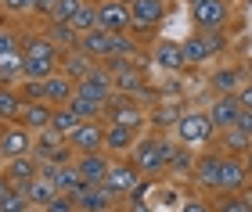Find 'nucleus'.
I'll return each instance as SVG.
<instances>
[{
    "label": "nucleus",
    "mask_w": 252,
    "mask_h": 212,
    "mask_svg": "<svg viewBox=\"0 0 252 212\" xmlns=\"http://www.w3.org/2000/svg\"><path fill=\"white\" fill-rule=\"evenodd\" d=\"M177 148V140H169L166 133H144L141 140L133 144V151H130V162L141 169L144 180H158V176L166 173V165H169V155H173Z\"/></svg>",
    "instance_id": "f257e3e1"
},
{
    "label": "nucleus",
    "mask_w": 252,
    "mask_h": 212,
    "mask_svg": "<svg viewBox=\"0 0 252 212\" xmlns=\"http://www.w3.org/2000/svg\"><path fill=\"white\" fill-rule=\"evenodd\" d=\"M101 119L108 122V126H130V130H141L148 122V111L141 105V97L133 94H112L108 105L101 108Z\"/></svg>",
    "instance_id": "f03ea898"
},
{
    "label": "nucleus",
    "mask_w": 252,
    "mask_h": 212,
    "mask_svg": "<svg viewBox=\"0 0 252 212\" xmlns=\"http://www.w3.org/2000/svg\"><path fill=\"white\" fill-rule=\"evenodd\" d=\"M177 144H184V148H202V144H209L216 137V130H213V119H209V111H198V108H188L184 115L177 119Z\"/></svg>",
    "instance_id": "7ed1b4c3"
},
{
    "label": "nucleus",
    "mask_w": 252,
    "mask_h": 212,
    "mask_svg": "<svg viewBox=\"0 0 252 212\" xmlns=\"http://www.w3.org/2000/svg\"><path fill=\"white\" fill-rule=\"evenodd\" d=\"M101 65L108 69L116 94H133V97H141V94L148 90V76H144V69H141L133 58H108V61H101Z\"/></svg>",
    "instance_id": "20e7f679"
},
{
    "label": "nucleus",
    "mask_w": 252,
    "mask_h": 212,
    "mask_svg": "<svg viewBox=\"0 0 252 212\" xmlns=\"http://www.w3.org/2000/svg\"><path fill=\"white\" fill-rule=\"evenodd\" d=\"M141 184H144V176H141V169H137L130 159H112V169H108V176H105L101 187H105L108 194H116L119 202H126Z\"/></svg>",
    "instance_id": "39448f33"
},
{
    "label": "nucleus",
    "mask_w": 252,
    "mask_h": 212,
    "mask_svg": "<svg viewBox=\"0 0 252 212\" xmlns=\"http://www.w3.org/2000/svg\"><path fill=\"white\" fill-rule=\"evenodd\" d=\"M32 159L51 162V165H68L76 159V151L68 148V137H62V133H54V130H43V133L32 137Z\"/></svg>",
    "instance_id": "423d86ee"
},
{
    "label": "nucleus",
    "mask_w": 252,
    "mask_h": 212,
    "mask_svg": "<svg viewBox=\"0 0 252 212\" xmlns=\"http://www.w3.org/2000/svg\"><path fill=\"white\" fill-rule=\"evenodd\" d=\"M76 94H79V97H87V101H97L101 108H105V105H108V97L116 94V86H112V76H108L105 65L97 61L94 69H90L83 80L76 83Z\"/></svg>",
    "instance_id": "0eeeda50"
},
{
    "label": "nucleus",
    "mask_w": 252,
    "mask_h": 212,
    "mask_svg": "<svg viewBox=\"0 0 252 212\" xmlns=\"http://www.w3.org/2000/svg\"><path fill=\"white\" fill-rule=\"evenodd\" d=\"M191 22L198 32H223L231 22V7H227V0H205V4L191 7Z\"/></svg>",
    "instance_id": "6e6552de"
},
{
    "label": "nucleus",
    "mask_w": 252,
    "mask_h": 212,
    "mask_svg": "<svg viewBox=\"0 0 252 212\" xmlns=\"http://www.w3.org/2000/svg\"><path fill=\"white\" fill-rule=\"evenodd\" d=\"M22 155H32V133L18 122H7L0 130V162H11V159H22Z\"/></svg>",
    "instance_id": "1a4fd4ad"
},
{
    "label": "nucleus",
    "mask_w": 252,
    "mask_h": 212,
    "mask_svg": "<svg viewBox=\"0 0 252 212\" xmlns=\"http://www.w3.org/2000/svg\"><path fill=\"white\" fill-rule=\"evenodd\" d=\"M166 15V0H130V32L144 36L148 29H155Z\"/></svg>",
    "instance_id": "9d476101"
},
{
    "label": "nucleus",
    "mask_w": 252,
    "mask_h": 212,
    "mask_svg": "<svg viewBox=\"0 0 252 212\" xmlns=\"http://www.w3.org/2000/svg\"><path fill=\"white\" fill-rule=\"evenodd\" d=\"M72 165L79 169V176H83L87 187H101L105 184V176L112 169V155L108 151H94V155H76Z\"/></svg>",
    "instance_id": "9b49d317"
},
{
    "label": "nucleus",
    "mask_w": 252,
    "mask_h": 212,
    "mask_svg": "<svg viewBox=\"0 0 252 212\" xmlns=\"http://www.w3.org/2000/svg\"><path fill=\"white\" fill-rule=\"evenodd\" d=\"M130 4L119 0H101L97 4V29L101 32H130Z\"/></svg>",
    "instance_id": "f8f14e48"
},
{
    "label": "nucleus",
    "mask_w": 252,
    "mask_h": 212,
    "mask_svg": "<svg viewBox=\"0 0 252 212\" xmlns=\"http://www.w3.org/2000/svg\"><path fill=\"white\" fill-rule=\"evenodd\" d=\"M245 187H249V169H245V159H231V155H223L216 194H242Z\"/></svg>",
    "instance_id": "ddd939ff"
},
{
    "label": "nucleus",
    "mask_w": 252,
    "mask_h": 212,
    "mask_svg": "<svg viewBox=\"0 0 252 212\" xmlns=\"http://www.w3.org/2000/svg\"><path fill=\"white\" fill-rule=\"evenodd\" d=\"M220 165H223V155L220 151H202L198 159H194V169H191V176H194V184L202 187V191H213L216 194V184H220Z\"/></svg>",
    "instance_id": "4468645a"
},
{
    "label": "nucleus",
    "mask_w": 252,
    "mask_h": 212,
    "mask_svg": "<svg viewBox=\"0 0 252 212\" xmlns=\"http://www.w3.org/2000/svg\"><path fill=\"white\" fill-rule=\"evenodd\" d=\"M205 111H209V119H213V130L220 133V130H231L238 122V115H242V101H238V94H216L213 105Z\"/></svg>",
    "instance_id": "2eb2a0df"
},
{
    "label": "nucleus",
    "mask_w": 252,
    "mask_h": 212,
    "mask_svg": "<svg viewBox=\"0 0 252 212\" xmlns=\"http://www.w3.org/2000/svg\"><path fill=\"white\" fill-rule=\"evenodd\" d=\"M68 148L76 155H94V151H105V122H83L72 137H68Z\"/></svg>",
    "instance_id": "dca6fc26"
},
{
    "label": "nucleus",
    "mask_w": 252,
    "mask_h": 212,
    "mask_svg": "<svg viewBox=\"0 0 252 212\" xmlns=\"http://www.w3.org/2000/svg\"><path fill=\"white\" fill-rule=\"evenodd\" d=\"M141 140V130H130V126H108L105 122V151L112 159H130L133 144Z\"/></svg>",
    "instance_id": "f3484780"
},
{
    "label": "nucleus",
    "mask_w": 252,
    "mask_h": 212,
    "mask_svg": "<svg viewBox=\"0 0 252 212\" xmlns=\"http://www.w3.org/2000/svg\"><path fill=\"white\" fill-rule=\"evenodd\" d=\"M72 94H76V83L68 80L65 72H54L43 80V105H51V108H65L68 101H72Z\"/></svg>",
    "instance_id": "a211bd4d"
},
{
    "label": "nucleus",
    "mask_w": 252,
    "mask_h": 212,
    "mask_svg": "<svg viewBox=\"0 0 252 212\" xmlns=\"http://www.w3.org/2000/svg\"><path fill=\"white\" fill-rule=\"evenodd\" d=\"M51 119H54V108L43 105V101H26L22 105V115H18V126H26L32 137L43 130H51Z\"/></svg>",
    "instance_id": "6ab92c4d"
},
{
    "label": "nucleus",
    "mask_w": 252,
    "mask_h": 212,
    "mask_svg": "<svg viewBox=\"0 0 252 212\" xmlns=\"http://www.w3.org/2000/svg\"><path fill=\"white\" fill-rule=\"evenodd\" d=\"M152 65L162 72H180L184 69V54H180V43L177 40H158L152 43Z\"/></svg>",
    "instance_id": "aec40b11"
},
{
    "label": "nucleus",
    "mask_w": 252,
    "mask_h": 212,
    "mask_svg": "<svg viewBox=\"0 0 252 212\" xmlns=\"http://www.w3.org/2000/svg\"><path fill=\"white\" fill-rule=\"evenodd\" d=\"M0 173H4L7 180H11V184H15L18 191H22L26 184H32V180L40 176V162L32 159V155H22V159H11V162H4V169H0Z\"/></svg>",
    "instance_id": "412c9836"
},
{
    "label": "nucleus",
    "mask_w": 252,
    "mask_h": 212,
    "mask_svg": "<svg viewBox=\"0 0 252 212\" xmlns=\"http://www.w3.org/2000/svg\"><path fill=\"white\" fill-rule=\"evenodd\" d=\"M76 205H79V212H116L119 198L108 194L105 187H83L76 194Z\"/></svg>",
    "instance_id": "4be33fe9"
},
{
    "label": "nucleus",
    "mask_w": 252,
    "mask_h": 212,
    "mask_svg": "<svg viewBox=\"0 0 252 212\" xmlns=\"http://www.w3.org/2000/svg\"><path fill=\"white\" fill-rule=\"evenodd\" d=\"M213 140H216L213 148L220 151V155H231V159H245V151L252 148V137H245V133L234 130V126H231V130H220Z\"/></svg>",
    "instance_id": "5701e85b"
},
{
    "label": "nucleus",
    "mask_w": 252,
    "mask_h": 212,
    "mask_svg": "<svg viewBox=\"0 0 252 212\" xmlns=\"http://www.w3.org/2000/svg\"><path fill=\"white\" fill-rule=\"evenodd\" d=\"M79 51H83L90 61H108V54H112V32H101V29L83 32V36H79Z\"/></svg>",
    "instance_id": "b1692460"
},
{
    "label": "nucleus",
    "mask_w": 252,
    "mask_h": 212,
    "mask_svg": "<svg viewBox=\"0 0 252 212\" xmlns=\"http://www.w3.org/2000/svg\"><path fill=\"white\" fill-rule=\"evenodd\" d=\"M94 65H97V61H90L87 54L76 47V51H62V58H58V72H65L72 83H79L90 69H94Z\"/></svg>",
    "instance_id": "393cba45"
},
{
    "label": "nucleus",
    "mask_w": 252,
    "mask_h": 212,
    "mask_svg": "<svg viewBox=\"0 0 252 212\" xmlns=\"http://www.w3.org/2000/svg\"><path fill=\"white\" fill-rule=\"evenodd\" d=\"M180 54H184V65H205L213 61V47L202 32H191V36L180 40Z\"/></svg>",
    "instance_id": "a878e982"
},
{
    "label": "nucleus",
    "mask_w": 252,
    "mask_h": 212,
    "mask_svg": "<svg viewBox=\"0 0 252 212\" xmlns=\"http://www.w3.org/2000/svg\"><path fill=\"white\" fill-rule=\"evenodd\" d=\"M54 194H58V187H54L47 176H36L32 184L22 187V198H26V205H29V209H47Z\"/></svg>",
    "instance_id": "bb28decb"
},
{
    "label": "nucleus",
    "mask_w": 252,
    "mask_h": 212,
    "mask_svg": "<svg viewBox=\"0 0 252 212\" xmlns=\"http://www.w3.org/2000/svg\"><path fill=\"white\" fill-rule=\"evenodd\" d=\"M40 32H43V36H47L58 51H76V47H79V32L68 26V22H47Z\"/></svg>",
    "instance_id": "cd10ccee"
},
{
    "label": "nucleus",
    "mask_w": 252,
    "mask_h": 212,
    "mask_svg": "<svg viewBox=\"0 0 252 212\" xmlns=\"http://www.w3.org/2000/svg\"><path fill=\"white\" fill-rule=\"evenodd\" d=\"M194 155L191 148H184V144H177L173 148V155H169V165H166V173L173 176V180H184V176H191V169H194Z\"/></svg>",
    "instance_id": "c85d7f7f"
},
{
    "label": "nucleus",
    "mask_w": 252,
    "mask_h": 212,
    "mask_svg": "<svg viewBox=\"0 0 252 212\" xmlns=\"http://www.w3.org/2000/svg\"><path fill=\"white\" fill-rule=\"evenodd\" d=\"M22 105H26V97L18 94V86H0V119H4V126L7 122H18Z\"/></svg>",
    "instance_id": "c756f323"
},
{
    "label": "nucleus",
    "mask_w": 252,
    "mask_h": 212,
    "mask_svg": "<svg viewBox=\"0 0 252 212\" xmlns=\"http://www.w3.org/2000/svg\"><path fill=\"white\" fill-rule=\"evenodd\" d=\"M180 115H184V108L173 105V101H166V105H155L152 111H148V122L155 126V133H162V130H169V126H177Z\"/></svg>",
    "instance_id": "7c9ffc66"
},
{
    "label": "nucleus",
    "mask_w": 252,
    "mask_h": 212,
    "mask_svg": "<svg viewBox=\"0 0 252 212\" xmlns=\"http://www.w3.org/2000/svg\"><path fill=\"white\" fill-rule=\"evenodd\" d=\"M22 51H11V54H0V83L4 86H18L22 83Z\"/></svg>",
    "instance_id": "2f4dec72"
},
{
    "label": "nucleus",
    "mask_w": 252,
    "mask_h": 212,
    "mask_svg": "<svg viewBox=\"0 0 252 212\" xmlns=\"http://www.w3.org/2000/svg\"><path fill=\"white\" fill-rule=\"evenodd\" d=\"M242 86H245V83H242V69H238V65L213 72V90H220V94H238Z\"/></svg>",
    "instance_id": "473e14b6"
},
{
    "label": "nucleus",
    "mask_w": 252,
    "mask_h": 212,
    "mask_svg": "<svg viewBox=\"0 0 252 212\" xmlns=\"http://www.w3.org/2000/svg\"><path fill=\"white\" fill-rule=\"evenodd\" d=\"M68 26H72L79 36H83V32H94L97 29V4H90V0H83V4H79V11L72 15V22H68Z\"/></svg>",
    "instance_id": "72a5a7b5"
},
{
    "label": "nucleus",
    "mask_w": 252,
    "mask_h": 212,
    "mask_svg": "<svg viewBox=\"0 0 252 212\" xmlns=\"http://www.w3.org/2000/svg\"><path fill=\"white\" fill-rule=\"evenodd\" d=\"M79 126H83V122H79V115H76L68 105H65V108H54V119H51V130H54V133H62V137H72Z\"/></svg>",
    "instance_id": "f704fd0d"
},
{
    "label": "nucleus",
    "mask_w": 252,
    "mask_h": 212,
    "mask_svg": "<svg viewBox=\"0 0 252 212\" xmlns=\"http://www.w3.org/2000/svg\"><path fill=\"white\" fill-rule=\"evenodd\" d=\"M68 108L79 115V122H97V119H101V105H97V101H87V97H79V94H72ZM101 122H105V119H101Z\"/></svg>",
    "instance_id": "c9c22d12"
},
{
    "label": "nucleus",
    "mask_w": 252,
    "mask_h": 212,
    "mask_svg": "<svg viewBox=\"0 0 252 212\" xmlns=\"http://www.w3.org/2000/svg\"><path fill=\"white\" fill-rule=\"evenodd\" d=\"M108 58H137L133 32H112V54H108Z\"/></svg>",
    "instance_id": "e433bc0d"
},
{
    "label": "nucleus",
    "mask_w": 252,
    "mask_h": 212,
    "mask_svg": "<svg viewBox=\"0 0 252 212\" xmlns=\"http://www.w3.org/2000/svg\"><path fill=\"white\" fill-rule=\"evenodd\" d=\"M213 212H252V209L245 202V194H216Z\"/></svg>",
    "instance_id": "4c0bfd02"
},
{
    "label": "nucleus",
    "mask_w": 252,
    "mask_h": 212,
    "mask_svg": "<svg viewBox=\"0 0 252 212\" xmlns=\"http://www.w3.org/2000/svg\"><path fill=\"white\" fill-rule=\"evenodd\" d=\"M79 4H83V0H58V4H54L51 22H72V15L79 11Z\"/></svg>",
    "instance_id": "58836bf2"
},
{
    "label": "nucleus",
    "mask_w": 252,
    "mask_h": 212,
    "mask_svg": "<svg viewBox=\"0 0 252 212\" xmlns=\"http://www.w3.org/2000/svg\"><path fill=\"white\" fill-rule=\"evenodd\" d=\"M32 4L36 0H0V11L11 18H18V15H32Z\"/></svg>",
    "instance_id": "ea45409f"
},
{
    "label": "nucleus",
    "mask_w": 252,
    "mask_h": 212,
    "mask_svg": "<svg viewBox=\"0 0 252 212\" xmlns=\"http://www.w3.org/2000/svg\"><path fill=\"white\" fill-rule=\"evenodd\" d=\"M47 212H79V205H76V194H54L51 198V205H47Z\"/></svg>",
    "instance_id": "a19ab883"
},
{
    "label": "nucleus",
    "mask_w": 252,
    "mask_h": 212,
    "mask_svg": "<svg viewBox=\"0 0 252 212\" xmlns=\"http://www.w3.org/2000/svg\"><path fill=\"white\" fill-rule=\"evenodd\" d=\"M18 43H22V32L18 29H4V26H0V54L18 51Z\"/></svg>",
    "instance_id": "79ce46f5"
},
{
    "label": "nucleus",
    "mask_w": 252,
    "mask_h": 212,
    "mask_svg": "<svg viewBox=\"0 0 252 212\" xmlns=\"http://www.w3.org/2000/svg\"><path fill=\"white\" fill-rule=\"evenodd\" d=\"M177 212H213V205L205 202V198H180Z\"/></svg>",
    "instance_id": "37998d69"
},
{
    "label": "nucleus",
    "mask_w": 252,
    "mask_h": 212,
    "mask_svg": "<svg viewBox=\"0 0 252 212\" xmlns=\"http://www.w3.org/2000/svg\"><path fill=\"white\" fill-rule=\"evenodd\" d=\"M0 212H29V205H26V198H22V191H15L7 198V202H0Z\"/></svg>",
    "instance_id": "c03bdc74"
},
{
    "label": "nucleus",
    "mask_w": 252,
    "mask_h": 212,
    "mask_svg": "<svg viewBox=\"0 0 252 212\" xmlns=\"http://www.w3.org/2000/svg\"><path fill=\"white\" fill-rule=\"evenodd\" d=\"M234 130H242L245 137H252V111H249V108H242V115H238V122H234Z\"/></svg>",
    "instance_id": "a18cd8bd"
},
{
    "label": "nucleus",
    "mask_w": 252,
    "mask_h": 212,
    "mask_svg": "<svg viewBox=\"0 0 252 212\" xmlns=\"http://www.w3.org/2000/svg\"><path fill=\"white\" fill-rule=\"evenodd\" d=\"M126 205H130L126 212H155V209H152V202H126Z\"/></svg>",
    "instance_id": "49530a36"
},
{
    "label": "nucleus",
    "mask_w": 252,
    "mask_h": 212,
    "mask_svg": "<svg viewBox=\"0 0 252 212\" xmlns=\"http://www.w3.org/2000/svg\"><path fill=\"white\" fill-rule=\"evenodd\" d=\"M245 169H249V180H252V148L245 151Z\"/></svg>",
    "instance_id": "de8ad7c7"
},
{
    "label": "nucleus",
    "mask_w": 252,
    "mask_h": 212,
    "mask_svg": "<svg viewBox=\"0 0 252 212\" xmlns=\"http://www.w3.org/2000/svg\"><path fill=\"white\" fill-rule=\"evenodd\" d=\"M184 4H188V7H198V4H205V0H184Z\"/></svg>",
    "instance_id": "09e8293b"
},
{
    "label": "nucleus",
    "mask_w": 252,
    "mask_h": 212,
    "mask_svg": "<svg viewBox=\"0 0 252 212\" xmlns=\"http://www.w3.org/2000/svg\"><path fill=\"white\" fill-rule=\"evenodd\" d=\"M29 212H47V209H29Z\"/></svg>",
    "instance_id": "8fccbe9b"
},
{
    "label": "nucleus",
    "mask_w": 252,
    "mask_h": 212,
    "mask_svg": "<svg viewBox=\"0 0 252 212\" xmlns=\"http://www.w3.org/2000/svg\"><path fill=\"white\" fill-rule=\"evenodd\" d=\"M119 4H130V0H119Z\"/></svg>",
    "instance_id": "3c124183"
},
{
    "label": "nucleus",
    "mask_w": 252,
    "mask_h": 212,
    "mask_svg": "<svg viewBox=\"0 0 252 212\" xmlns=\"http://www.w3.org/2000/svg\"><path fill=\"white\" fill-rule=\"evenodd\" d=\"M0 130H4V119H0Z\"/></svg>",
    "instance_id": "603ef678"
},
{
    "label": "nucleus",
    "mask_w": 252,
    "mask_h": 212,
    "mask_svg": "<svg viewBox=\"0 0 252 212\" xmlns=\"http://www.w3.org/2000/svg\"><path fill=\"white\" fill-rule=\"evenodd\" d=\"M249 86H252V76H249Z\"/></svg>",
    "instance_id": "864d4df0"
},
{
    "label": "nucleus",
    "mask_w": 252,
    "mask_h": 212,
    "mask_svg": "<svg viewBox=\"0 0 252 212\" xmlns=\"http://www.w3.org/2000/svg\"><path fill=\"white\" fill-rule=\"evenodd\" d=\"M0 86H4V83H0Z\"/></svg>",
    "instance_id": "5fc2aeb1"
}]
</instances>
